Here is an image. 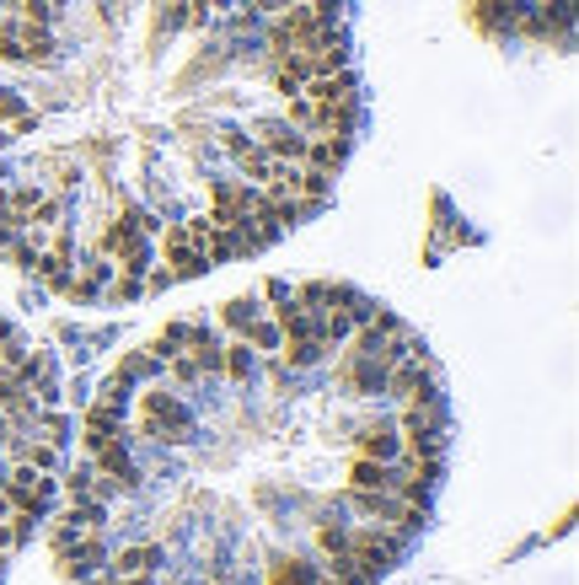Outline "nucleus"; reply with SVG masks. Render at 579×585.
<instances>
[{
    "instance_id": "f257e3e1",
    "label": "nucleus",
    "mask_w": 579,
    "mask_h": 585,
    "mask_svg": "<svg viewBox=\"0 0 579 585\" xmlns=\"http://www.w3.org/2000/svg\"><path fill=\"white\" fill-rule=\"evenodd\" d=\"M134 403H140V435H129V441H150V446H193V409H188V398L172 387V382H145V387H134Z\"/></svg>"
},
{
    "instance_id": "f03ea898",
    "label": "nucleus",
    "mask_w": 579,
    "mask_h": 585,
    "mask_svg": "<svg viewBox=\"0 0 579 585\" xmlns=\"http://www.w3.org/2000/svg\"><path fill=\"white\" fill-rule=\"evenodd\" d=\"M338 505H349L360 521H370L381 532H397V538H413L430 521V505H413V500H397V495H376V489H344Z\"/></svg>"
},
{
    "instance_id": "7ed1b4c3",
    "label": "nucleus",
    "mask_w": 579,
    "mask_h": 585,
    "mask_svg": "<svg viewBox=\"0 0 579 585\" xmlns=\"http://www.w3.org/2000/svg\"><path fill=\"white\" fill-rule=\"evenodd\" d=\"M97 253H102L113 269H123V274H145V269L156 263V237H145V231H134L123 215H113V220L97 231Z\"/></svg>"
},
{
    "instance_id": "20e7f679",
    "label": "nucleus",
    "mask_w": 579,
    "mask_h": 585,
    "mask_svg": "<svg viewBox=\"0 0 579 585\" xmlns=\"http://www.w3.org/2000/svg\"><path fill=\"white\" fill-rule=\"evenodd\" d=\"M381 398L408 403V409H435V403H440V387H435V360H430L424 349H413L408 360H397V366L387 371Z\"/></svg>"
},
{
    "instance_id": "39448f33",
    "label": "nucleus",
    "mask_w": 579,
    "mask_h": 585,
    "mask_svg": "<svg viewBox=\"0 0 579 585\" xmlns=\"http://www.w3.org/2000/svg\"><path fill=\"white\" fill-rule=\"evenodd\" d=\"M403 548H408V538L381 532V527H370V521H349V548H344V554H354V559L370 564L376 575H387V570L403 559Z\"/></svg>"
},
{
    "instance_id": "423d86ee",
    "label": "nucleus",
    "mask_w": 579,
    "mask_h": 585,
    "mask_svg": "<svg viewBox=\"0 0 579 585\" xmlns=\"http://www.w3.org/2000/svg\"><path fill=\"white\" fill-rule=\"evenodd\" d=\"M354 446V457H370V462H397L403 457V435L392 425V414H365L354 419V430L344 435Z\"/></svg>"
},
{
    "instance_id": "0eeeda50",
    "label": "nucleus",
    "mask_w": 579,
    "mask_h": 585,
    "mask_svg": "<svg viewBox=\"0 0 579 585\" xmlns=\"http://www.w3.org/2000/svg\"><path fill=\"white\" fill-rule=\"evenodd\" d=\"M247 134H252L274 161H306V145H311V134L295 129V124H285L279 113H258V118L247 124Z\"/></svg>"
},
{
    "instance_id": "6e6552de",
    "label": "nucleus",
    "mask_w": 579,
    "mask_h": 585,
    "mask_svg": "<svg viewBox=\"0 0 579 585\" xmlns=\"http://www.w3.org/2000/svg\"><path fill=\"white\" fill-rule=\"evenodd\" d=\"M204 199H209V210H204L209 226H236L247 199H252V183H242V177H204Z\"/></svg>"
},
{
    "instance_id": "1a4fd4ad",
    "label": "nucleus",
    "mask_w": 579,
    "mask_h": 585,
    "mask_svg": "<svg viewBox=\"0 0 579 585\" xmlns=\"http://www.w3.org/2000/svg\"><path fill=\"white\" fill-rule=\"evenodd\" d=\"M338 387H344V398H360V403H370V398H381V387H387V366L381 360H370V355H338Z\"/></svg>"
},
{
    "instance_id": "9d476101",
    "label": "nucleus",
    "mask_w": 579,
    "mask_h": 585,
    "mask_svg": "<svg viewBox=\"0 0 579 585\" xmlns=\"http://www.w3.org/2000/svg\"><path fill=\"white\" fill-rule=\"evenodd\" d=\"M107 554H113V548H107V538H75V543H70L64 554H54V559H59V575L75 585V581L102 575V570H107Z\"/></svg>"
},
{
    "instance_id": "9b49d317",
    "label": "nucleus",
    "mask_w": 579,
    "mask_h": 585,
    "mask_svg": "<svg viewBox=\"0 0 579 585\" xmlns=\"http://www.w3.org/2000/svg\"><path fill=\"white\" fill-rule=\"evenodd\" d=\"M166 564V548L161 543H129L118 554H107V575L113 581H129V575H161Z\"/></svg>"
},
{
    "instance_id": "f8f14e48",
    "label": "nucleus",
    "mask_w": 579,
    "mask_h": 585,
    "mask_svg": "<svg viewBox=\"0 0 579 585\" xmlns=\"http://www.w3.org/2000/svg\"><path fill=\"white\" fill-rule=\"evenodd\" d=\"M32 172H38L43 188H54V194H70V188H81V177H86L70 151H38V156H32Z\"/></svg>"
},
{
    "instance_id": "ddd939ff",
    "label": "nucleus",
    "mask_w": 579,
    "mask_h": 585,
    "mask_svg": "<svg viewBox=\"0 0 579 585\" xmlns=\"http://www.w3.org/2000/svg\"><path fill=\"white\" fill-rule=\"evenodd\" d=\"M301 97H311V102H360V81H354V70L311 75V81L301 86Z\"/></svg>"
},
{
    "instance_id": "4468645a",
    "label": "nucleus",
    "mask_w": 579,
    "mask_h": 585,
    "mask_svg": "<svg viewBox=\"0 0 579 585\" xmlns=\"http://www.w3.org/2000/svg\"><path fill=\"white\" fill-rule=\"evenodd\" d=\"M349 161V134H311L306 145V167L322 177H338V167Z\"/></svg>"
},
{
    "instance_id": "2eb2a0df",
    "label": "nucleus",
    "mask_w": 579,
    "mask_h": 585,
    "mask_svg": "<svg viewBox=\"0 0 579 585\" xmlns=\"http://www.w3.org/2000/svg\"><path fill=\"white\" fill-rule=\"evenodd\" d=\"M328 360V344L322 339H285L279 344V366L290 371V376H306V371H317Z\"/></svg>"
},
{
    "instance_id": "dca6fc26",
    "label": "nucleus",
    "mask_w": 579,
    "mask_h": 585,
    "mask_svg": "<svg viewBox=\"0 0 579 585\" xmlns=\"http://www.w3.org/2000/svg\"><path fill=\"white\" fill-rule=\"evenodd\" d=\"M344 489H376V495H392V489H397V468H392V462L354 457V462H349V484H344Z\"/></svg>"
},
{
    "instance_id": "f3484780",
    "label": "nucleus",
    "mask_w": 579,
    "mask_h": 585,
    "mask_svg": "<svg viewBox=\"0 0 579 585\" xmlns=\"http://www.w3.org/2000/svg\"><path fill=\"white\" fill-rule=\"evenodd\" d=\"M322 581V564H311L306 554H274L268 564V585H317Z\"/></svg>"
},
{
    "instance_id": "a211bd4d",
    "label": "nucleus",
    "mask_w": 579,
    "mask_h": 585,
    "mask_svg": "<svg viewBox=\"0 0 579 585\" xmlns=\"http://www.w3.org/2000/svg\"><path fill=\"white\" fill-rule=\"evenodd\" d=\"M252 376H258V355L242 339H226L220 344V382H252Z\"/></svg>"
},
{
    "instance_id": "6ab92c4d",
    "label": "nucleus",
    "mask_w": 579,
    "mask_h": 585,
    "mask_svg": "<svg viewBox=\"0 0 579 585\" xmlns=\"http://www.w3.org/2000/svg\"><path fill=\"white\" fill-rule=\"evenodd\" d=\"M344 290H349V285H338V280H306V285H295V301L322 317V312H333V306L344 301Z\"/></svg>"
},
{
    "instance_id": "aec40b11",
    "label": "nucleus",
    "mask_w": 579,
    "mask_h": 585,
    "mask_svg": "<svg viewBox=\"0 0 579 585\" xmlns=\"http://www.w3.org/2000/svg\"><path fill=\"white\" fill-rule=\"evenodd\" d=\"M231 167H236V177H242V183H252V188H258V183H268V172H274V156H268V151L252 140L247 151H236V156H231Z\"/></svg>"
},
{
    "instance_id": "412c9836",
    "label": "nucleus",
    "mask_w": 579,
    "mask_h": 585,
    "mask_svg": "<svg viewBox=\"0 0 579 585\" xmlns=\"http://www.w3.org/2000/svg\"><path fill=\"white\" fill-rule=\"evenodd\" d=\"M161 269H166V280L177 285V280H193V274H204L209 263H204V253H199V247H161Z\"/></svg>"
},
{
    "instance_id": "4be33fe9",
    "label": "nucleus",
    "mask_w": 579,
    "mask_h": 585,
    "mask_svg": "<svg viewBox=\"0 0 579 585\" xmlns=\"http://www.w3.org/2000/svg\"><path fill=\"white\" fill-rule=\"evenodd\" d=\"M242 344L252 349V355H279V344H285V333H279V323L263 312V317H252L247 323V333H242Z\"/></svg>"
},
{
    "instance_id": "5701e85b",
    "label": "nucleus",
    "mask_w": 579,
    "mask_h": 585,
    "mask_svg": "<svg viewBox=\"0 0 579 585\" xmlns=\"http://www.w3.org/2000/svg\"><path fill=\"white\" fill-rule=\"evenodd\" d=\"M118 376H123L129 387H145V382H156V376H161V360H156L150 349H129V355L118 360Z\"/></svg>"
},
{
    "instance_id": "b1692460",
    "label": "nucleus",
    "mask_w": 579,
    "mask_h": 585,
    "mask_svg": "<svg viewBox=\"0 0 579 585\" xmlns=\"http://www.w3.org/2000/svg\"><path fill=\"white\" fill-rule=\"evenodd\" d=\"M252 317H263V301H258V296H236V301H226V312H220V323H226L231 339H242Z\"/></svg>"
},
{
    "instance_id": "393cba45",
    "label": "nucleus",
    "mask_w": 579,
    "mask_h": 585,
    "mask_svg": "<svg viewBox=\"0 0 579 585\" xmlns=\"http://www.w3.org/2000/svg\"><path fill=\"white\" fill-rule=\"evenodd\" d=\"M64 5H70V0H16L11 16H21V22H32V27H59V22H64Z\"/></svg>"
},
{
    "instance_id": "a878e982",
    "label": "nucleus",
    "mask_w": 579,
    "mask_h": 585,
    "mask_svg": "<svg viewBox=\"0 0 579 585\" xmlns=\"http://www.w3.org/2000/svg\"><path fill=\"white\" fill-rule=\"evenodd\" d=\"M209 134H215V145H220L226 156H236V151H247V145H252V134H247V124H236V118H220V124H215Z\"/></svg>"
},
{
    "instance_id": "bb28decb",
    "label": "nucleus",
    "mask_w": 579,
    "mask_h": 585,
    "mask_svg": "<svg viewBox=\"0 0 579 585\" xmlns=\"http://www.w3.org/2000/svg\"><path fill=\"white\" fill-rule=\"evenodd\" d=\"M97 403H102V409H118V414H129V403H134V387H129V382H123V376L113 371V376L102 382V392H97Z\"/></svg>"
},
{
    "instance_id": "cd10ccee",
    "label": "nucleus",
    "mask_w": 579,
    "mask_h": 585,
    "mask_svg": "<svg viewBox=\"0 0 579 585\" xmlns=\"http://www.w3.org/2000/svg\"><path fill=\"white\" fill-rule=\"evenodd\" d=\"M27 113V102H21V91H0V124H16Z\"/></svg>"
},
{
    "instance_id": "c85d7f7f",
    "label": "nucleus",
    "mask_w": 579,
    "mask_h": 585,
    "mask_svg": "<svg viewBox=\"0 0 579 585\" xmlns=\"http://www.w3.org/2000/svg\"><path fill=\"white\" fill-rule=\"evenodd\" d=\"M32 129H38V113H32V108H27V113H21V118H16V124H11V134H32Z\"/></svg>"
},
{
    "instance_id": "c756f323",
    "label": "nucleus",
    "mask_w": 579,
    "mask_h": 585,
    "mask_svg": "<svg viewBox=\"0 0 579 585\" xmlns=\"http://www.w3.org/2000/svg\"><path fill=\"white\" fill-rule=\"evenodd\" d=\"M263 296H268V301H290V285H285V280H268V290H263Z\"/></svg>"
},
{
    "instance_id": "7c9ffc66",
    "label": "nucleus",
    "mask_w": 579,
    "mask_h": 585,
    "mask_svg": "<svg viewBox=\"0 0 579 585\" xmlns=\"http://www.w3.org/2000/svg\"><path fill=\"white\" fill-rule=\"evenodd\" d=\"M118 585H161L156 575H129V581H118Z\"/></svg>"
},
{
    "instance_id": "2f4dec72",
    "label": "nucleus",
    "mask_w": 579,
    "mask_h": 585,
    "mask_svg": "<svg viewBox=\"0 0 579 585\" xmlns=\"http://www.w3.org/2000/svg\"><path fill=\"white\" fill-rule=\"evenodd\" d=\"M81 585H118V581H113V575L102 570V575H91V581H81Z\"/></svg>"
},
{
    "instance_id": "473e14b6",
    "label": "nucleus",
    "mask_w": 579,
    "mask_h": 585,
    "mask_svg": "<svg viewBox=\"0 0 579 585\" xmlns=\"http://www.w3.org/2000/svg\"><path fill=\"white\" fill-rule=\"evenodd\" d=\"M11 140H16V134H5V129H0V161H5V151H11Z\"/></svg>"
},
{
    "instance_id": "72a5a7b5",
    "label": "nucleus",
    "mask_w": 579,
    "mask_h": 585,
    "mask_svg": "<svg viewBox=\"0 0 579 585\" xmlns=\"http://www.w3.org/2000/svg\"><path fill=\"white\" fill-rule=\"evenodd\" d=\"M5 441H11V425H5V414H0V446H5Z\"/></svg>"
},
{
    "instance_id": "f704fd0d",
    "label": "nucleus",
    "mask_w": 579,
    "mask_h": 585,
    "mask_svg": "<svg viewBox=\"0 0 579 585\" xmlns=\"http://www.w3.org/2000/svg\"><path fill=\"white\" fill-rule=\"evenodd\" d=\"M16 11V0H0V16H11Z\"/></svg>"
},
{
    "instance_id": "c9c22d12",
    "label": "nucleus",
    "mask_w": 579,
    "mask_h": 585,
    "mask_svg": "<svg viewBox=\"0 0 579 585\" xmlns=\"http://www.w3.org/2000/svg\"><path fill=\"white\" fill-rule=\"evenodd\" d=\"M5 339H11V323H5V317H0V344H5Z\"/></svg>"
}]
</instances>
